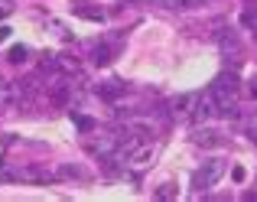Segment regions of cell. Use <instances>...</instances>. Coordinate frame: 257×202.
Wrapping results in <instances>:
<instances>
[{
  "mask_svg": "<svg viewBox=\"0 0 257 202\" xmlns=\"http://www.w3.org/2000/svg\"><path fill=\"white\" fill-rule=\"evenodd\" d=\"M199 98L195 91H186V95H176L170 101V118L176 121H186V118H195V108H199Z\"/></svg>",
  "mask_w": 257,
  "mask_h": 202,
  "instance_id": "cell-2",
  "label": "cell"
},
{
  "mask_svg": "<svg viewBox=\"0 0 257 202\" xmlns=\"http://www.w3.org/2000/svg\"><path fill=\"white\" fill-rule=\"evenodd\" d=\"M192 140L199 147H221V144H228V137L221 131H215V127H199V131L192 134Z\"/></svg>",
  "mask_w": 257,
  "mask_h": 202,
  "instance_id": "cell-4",
  "label": "cell"
},
{
  "mask_svg": "<svg viewBox=\"0 0 257 202\" xmlns=\"http://www.w3.org/2000/svg\"><path fill=\"white\" fill-rule=\"evenodd\" d=\"M218 46H221V52H225V59H238L241 56V43H238L234 33H218Z\"/></svg>",
  "mask_w": 257,
  "mask_h": 202,
  "instance_id": "cell-5",
  "label": "cell"
},
{
  "mask_svg": "<svg viewBox=\"0 0 257 202\" xmlns=\"http://www.w3.org/2000/svg\"><path fill=\"white\" fill-rule=\"evenodd\" d=\"M20 101H23V88H20V82H0V108H20Z\"/></svg>",
  "mask_w": 257,
  "mask_h": 202,
  "instance_id": "cell-3",
  "label": "cell"
},
{
  "mask_svg": "<svg viewBox=\"0 0 257 202\" xmlns=\"http://www.w3.org/2000/svg\"><path fill=\"white\" fill-rule=\"evenodd\" d=\"M247 199H257V179H254V189L247 192Z\"/></svg>",
  "mask_w": 257,
  "mask_h": 202,
  "instance_id": "cell-17",
  "label": "cell"
},
{
  "mask_svg": "<svg viewBox=\"0 0 257 202\" xmlns=\"http://www.w3.org/2000/svg\"><path fill=\"white\" fill-rule=\"evenodd\" d=\"M78 17H88V20H104V13H101V10H88V7H78Z\"/></svg>",
  "mask_w": 257,
  "mask_h": 202,
  "instance_id": "cell-11",
  "label": "cell"
},
{
  "mask_svg": "<svg viewBox=\"0 0 257 202\" xmlns=\"http://www.w3.org/2000/svg\"><path fill=\"white\" fill-rule=\"evenodd\" d=\"M144 4H160V7H176L179 10V7H189L192 0H144Z\"/></svg>",
  "mask_w": 257,
  "mask_h": 202,
  "instance_id": "cell-10",
  "label": "cell"
},
{
  "mask_svg": "<svg viewBox=\"0 0 257 202\" xmlns=\"http://www.w3.org/2000/svg\"><path fill=\"white\" fill-rule=\"evenodd\" d=\"M7 36H10V26H0V43H4Z\"/></svg>",
  "mask_w": 257,
  "mask_h": 202,
  "instance_id": "cell-16",
  "label": "cell"
},
{
  "mask_svg": "<svg viewBox=\"0 0 257 202\" xmlns=\"http://www.w3.org/2000/svg\"><path fill=\"white\" fill-rule=\"evenodd\" d=\"M75 124L82 127V131H94V121L91 118H75Z\"/></svg>",
  "mask_w": 257,
  "mask_h": 202,
  "instance_id": "cell-14",
  "label": "cell"
},
{
  "mask_svg": "<svg viewBox=\"0 0 257 202\" xmlns=\"http://www.w3.org/2000/svg\"><path fill=\"white\" fill-rule=\"evenodd\" d=\"M62 176H82V170L78 166H62Z\"/></svg>",
  "mask_w": 257,
  "mask_h": 202,
  "instance_id": "cell-15",
  "label": "cell"
},
{
  "mask_svg": "<svg viewBox=\"0 0 257 202\" xmlns=\"http://www.w3.org/2000/svg\"><path fill=\"white\" fill-rule=\"evenodd\" d=\"M254 98H257V78H254Z\"/></svg>",
  "mask_w": 257,
  "mask_h": 202,
  "instance_id": "cell-18",
  "label": "cell"
},
{
  "mask_svg": "<svg viewBox=\"0 0 257 202\" xmlns=\"http://www.w3.org/2000/svg\"><path fill=\"white\" fill-rule=\"evenodd\" d=\"M91 62L94 65H107L111 62V49H107V46H94L91 49Z\"/></svg>",
  "mask_w": 257,
  "mask_h": 202,
  "instance_id": "cell-9",
  "label": "cell"
},
{
  "mask_svg": "<svg viewBox=\"0 0 257 202\" xmlns=\"http://www.w3.org/2000/svg\"><path fill=\"white\" fill-rule=\"evenodd\" d=\"M173 196H176V189H173L170 183H166V186H160V189H157V199H173Z\"/></svg>",
  "mask_w": 257,
  "mask_h": 202,
  "instance_id": "cell-12",
  "label": "cell"
},
{
  "mask_svg": "<svg viewBox=\"0 0 257 202\" xmlns=\"http://www.w3.org/2000/svg\"><path fill=\"white\" fill-rule=\"evenodd\" d=\"M10 13H13V4L10 0H0V20H7Z\"/></svg>",
  "mask_w": 257,
  "mask_h": 202,
  "instance_id": "cell-13",
  "label": "cell"
},
{
  "mask_svg": "<svg viewBox=\"0 0 257 202\" xmlns=\"http://www.w3.org/2000/svg\"><path fill=\"white\" fill-rule=\"evenodd\" d=\"M221 173H225V160H205V163L199 166V173H195V189L199 192H205L208 186H215L221 179Z\"/></svg>",
  "mask_w": 257,
  "mask_h": 202,
  "instance_id": "cell-1",
  "label": "cell"
},
{
  "mask_svg": "<svg viewBox=\"0 0 257 202\" xmlns=\"http://www.w3.org/2000/svg\"><path fill=\"white\" fill-rule=\"evenodd\" d=\"M241 26L257 33V7H244V10H241Z\"/></svg>",
  "mask_w": 257,
  "mask_h": 202,
  "instance_id": "cell-7",
  "label": "cell"
},
{
  "mask_svg": "<svg viewBox=\"0 0 257 202\" xmlns=\"http://www.w3.org/2000/svg\"><path fill=\"white\" fill-rule=\"evenodd\" d=\"M7 59H10L13 65H20V62H26V59H30V49H26V46H10Z\"/></svg>",
  "mask_w": 257,
  "mask_h": 202,
  "instance_id": "cell-8",
  "label": "cell"
},
{
  "mask_svg": "<svg viewBox=\"0 0 257 202\" xmlns=\"http://www.w3.org/2000/svg\"><path fill=\"white\" fill-rule=\"evenodd\" d=\"M127 4H134V0H127Z\"/></svg>",
  "mask_w": 257,
  "mask_h": 202,
  "instance_id": "cell-19",
  "label": "cell"
},
{
  "mask_svg": "<svg viewBox=\"0 0 257 202\" xmlns=\"http://www.w3.org/2000/svg\"><path fill=\"white\" fill-rule=\"evenodd\" d=\"M124 91H127V82H120V78H111V82H101V85H98V95L107 98V101L120 98Z\"/></svg>",
  "mask_w": 257,
  "mask_h": 202,
  "instance_id": "cell-6",
  "label": "cell"
}]
</instances>
